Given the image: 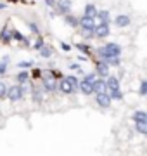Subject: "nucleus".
Segmentation results:
<instances>
[{
	"instance_id": "30",
	"label": "nucleus",
	"mask_w": 147,
	"mask_h": 156,
	"mask_svg": "<svg viewBox=\"0 0 147 156\" xmlns=\"http://www.w3.org/2000/svg\"><path fill=\"white\" fill-rule=\"evenodd\" d=\"M64 78H66L68 82H71V83H73L76 89H78V83H80V82H78V78L74 76V75H68V76H64Z\"/></svg>"
},
{
	"instance_id": "7",
	"label": "nucleus",
	"mask_w": 147,
	"mask_h": 156,
	"mask_svg": "<svg viewBox=\"0 0 147 156\" xmlns=\"http://www.w3.org/2000/svg\"><path fill=\"white\" fill-rule=\"evenodd\" d=\"M92 92H94V94H99V92H106V80H94V82H92Z\"/></svg>"
},
{
	"instance_id": "21",
	"label": "nucleus",
	"mask_w": 147,
	"mask_h": 156,
	"mask_svg": "<svg viewBox=\"0 0 147 156\" xmlns=\"http://www.w3.org/2000/svg\"><path fill=\"white\" fill-rule=\"evenodd\" d=\"M135 128L138 134H147V122H135Z\"/></svg>"
},
{
	"instance_id": "19",
	"label": "nucleus",
	"mask_w": 147,
	"mask_h": 156,
	"mask_svg": "<svg viewBox=\"0 0 147 156\" xmlns=\"http://www.w3.org/2000/svg\"><path fill=\"white\" fill-rule=\"evenodd\" d=\"M40 56L42 57H50L52 56V47H49V45H42V47H40Z\"/></svg>"
},
{
	"instance_id": "36",
	"label": "nucleus",
	"mask_w": 147,
	"mask_h": 156,
	"mask_svg": "<svg viewBox=\"0 0 147 156\" xmlns=\"http://www.w3.org/2000/svg\"><path fill=\"white\" fill-rule=\"evenodd\" d=\"M61 49L64 50V52H68V50H71V47H69V44H64V42H62V44H61Z\"/></svg>"
},
{
	"instance_id": "5",
	"label": "nucleus",
	"mask_w": 147,
	"mask_h": 156,
	"mask_svg": "<svg viewBox=\"0 0 147 156\" xmlns=\"http://www.w3.org/2000/svg\"><path fill=\"white\" fill-rule=\"evenodd\" d=\"M94 35L99 37V38L108 37V35H109V24H108V23H101V24L94 26Z\"/></svg>"
},
{
	"instance_id": "20",
	"label": "nucleus",
	"mask_w": 147,
	"mask_h": 156,
	"mask_svg": "<svg viewBox=\"0 0 147 156\" xmlns=\"http://www.w3.org/2000/svg\"><path fill=\"white\" fill-rule=\"evenodd\" d=\"M76 49H78L80 52L87 54V56H92V47H88L87 44H76Z\"/></svg>"
},
{
	"instance_id": "22",
	"label": "nucleus",
	"mask_w": 147,
	"mask_h": 156,
	"mask_svg": "<svg viewBox=\"0 0 147 156\" xmlns=\"http://www.w3.org/2000/svg\"><path fill=\"white\" fill-rule=\"evenodd\" d=\"M17 82H19V83L21 85H24L26 83V82H28L29 80V73H26V71H21V73H17Z\"/></svg>"
},
{
	"instance_id": "17",
	"label": "nucleus",
	"mask_w": 147,
	"mask_h": 156,
	"mask_svg": "<svg viewBox=\"0 0 147 156\" xmlns=\"http://www.w3.org/2000/svg\"><path fill=\"white\" fill-rule=\"evenodd\" d=\"M95 17H99L101 19V23H108L109 24V11H97V14H95Z\"/></svg>"
},
{
	"instance_id": "4",
	"label": "nucleus",
	"mask_w": 147,
	"mask_h": 156,
	"mask_svg": "<svg viewBox=\"0 0 147 156\" xmlns=\"http://www.w3.org/2000/svg\"><path fill=\"white\" fill-rule=\"evenodd\" d=\"M95 101H97V104L101 108H109L111 106V97H109L108 92H99V94H95Z\"/></svg>"
},
{
	"instance_id": "14",
	"label": "nucleus",
	"mask_w": 147,
	"mask_h": 156,
	"mask_svg": "<svg viewBox=\"0 0 147 156\" xmlns=\"http://www.w3.org/2000/svg\"><path fill=\"white\" fill-rule=\"evenodd\" d=\"M95 14H97V7L94 5V4H87V5H85V14H83V16L95 17Z\"/></svg>"
},
{
	"instance_id": "26",
	"label": "nucleus",
	"mask_w": 147,
	"mask_h": 156,
	"mask_svg": "<svg viewBox=\"0 0 147 156\" xmlns=\"http://www.w3.org/2000/svg\"><path fill=\"white\" fill-rule=\"evenodd\" d=\"M33 101L36 102V104H40V102L43 101V97H42V92H40V90H36V89L33 90Z\"/></svg>"
},
{
	"instance_id": "25",
	"label": "nucleus",
	"mask_w": 147,
	"mask_h": 156,
	"mask_svg": "<svg viewBox=\"0 0 147 156\" xmlns=\"http://www.w3.org/2000/svg\"><path fill=\"white\" fill-rule=\"evenodd\" d=\"M81 35L85 38H92L94 37V28H81Z\"/></svg>"
},
{
	"instance_id": "10",
	"label": "nucleus",
	"mask_w": 147,
	"mask_h": 156,
	"mask_svg": "<svg viewBox=\"0 0 147 156\" xmlns=\"http://www.w3.org/2000/svg\"><path fill=\"white\" fill-rule=\"evenodd\" d=\"M80 26H81V28H94V26H95V17L83 16L80 19Z\"/></svg>"
},
{
	"instance_id": "32",
	"label": "nucleus",
	"mask_w": 147,
	"mask_h": 156,
	"mask_svg": "<svg viewBox=\"0 0 147 156\" xmlns=\"http://www.w3.org/2000/svg\"><path fill=\"white\" fill-rule=\"evenodd\" d=\"M17 66L21 68H29V66H33V61H21V62H17Z\"/></svg>"
},
{
	"instance_id": "34",
	"label": "nucleus",
	"mask_w": 147,
	"mask_h": 156,
	"mask_svg": "<svg viewBox=\"0 0 147 156\" xmlns=\"http://www.w3.org/2000/svg\"><path fill=\"white\" fill-rule=\"evenodd\" d=\"M95 76H97L95 73H88V75H85V78H83V80H85V82H90V83H92V82L95 80Z\"/></svg>"
},
{
	"instance_id": "16",
	"label": "nucleus",
	"mask_w": 147,
	"mask_h": 156,
	"mask_svg": "<svg viewBox=\"0 0 147 156\" xmlns=\"http://www.w3.org/2000/svg\"><path fill=\"white\" fill-rule=\"evenodd\" d=\"M69 5H71V4H69V0H62V2H59V4H57L59 12H61V14H68V12H69Z\"/></svg>"
},
{
	"instance_id": "1",
	"label": "nucleus",
	"mask_w": 147,
	"mask_h": 156,
	"mask_svg": "<svg viewBox=\"0 0 147 156\" xmlns=\"http://www.w3.org/2000/svg\"><path fill=\"white\" fill-rule=\"evenodd\" d=\"M97 54L102 57V59H108V57H114L121 54V47L118 44H106L104 47H99L97 49Z\"/></svg>"
},
{
	"instance_id": "13",
	"label": "nucleus",
	"mask_w": 147,
	"mask_h": 156,
	"mask_svg": "<svg viewBox=\"0 0 147 156\" xmlns=\"http://www.w3.org/2000/svg\"><path fill=\"white\" fill-rule=\"evenodd\" d=\"M54 76H50V78H43V89L47 90V92H52V90H56L57 89V83L52 80Z\"/></svg>"
},
{
	"instance_id": "2",
	"label": "nucleus",
	"mask_w": 147,
	"mask_h": 156,
	"mask_svg": "<svg viewBox=\"0 0 147 156\" xmlns=\"http://www.w3.org/2000/svg\"><path fill=\"white\" fill-rule=\"evenodd\" d=\"M23 95H24V87L23 85H14V87H9L7 89V97L11 101H19V99H23Z\"/></svg>"
},
{
	"instance_id": "9",
	"label": "nucleus",
	"mask_w": 147,
	"mask_h": 156,
	"mask_svg": "<svg viewBox=\"0 0 147 156\" xmlns=\"http://www.w3.org/2000/svg\"><path fill=\"white\" fill-rule=\"evenodd\" d=\"M114 24L118 26V28H126V26H130V17L126 16V14H121L114 19Z\"/></svg>"
},
{
	"instance_id": "35",
	"label": "nucleus",
	"mask_w": 147,
	"mask_h": 156,
	"mask_svg": "<svg viewBox=\"0 0 147 156\" xmlns=\"http://www.w3.org/2000/svg\"><path fill=\"white\" fill-rule=\"evenodd\" d=\"M7 71V62H5V59L0 62V75H4V73Z\"/></svg>"
},
{
	"instance_id": "31",
	"label": "nucleus",
	"mask_w": 147,
	"mask_h": 156,
	"mask_svg": "<svg viewBox=\"0 0 147 156\" xmlns=\"http://www.w3.org/2000/svg\"><path fill=\"white\" fill-rule=\"evenodd\" d=\"M42 45H43V38H42V37H38V38H36V42L33 44V49L35 50H40V47H42Z\"/></svg>"
},
{
	"instance_id": "12",
	"label": "nucleus",
	"mask_w": 147,
	"mask_h": 156,
	"mask_svg": "<svg viewBox=\"0 0 147 156\" xmlns=\"http://www.w3.org/2000/svg\"><path fill=\"white\" fill-rule=\"evenodd\" d=\"M80 90H81V94H85V95H90L92 94V83L90 82H85V80H81L78 83Z\"/></svg>"
},
{
	"instance_id": "18",
	"label": "nucleus",
	"mask_w": 147,
	"mask_h": 156,
	"mask_svg": "<svg viewBox=\"0 0 147 156\" xmlns=\"http://www.w3.org/2000/svg\"><path fill=\"white\" fill-rule=\"evenodd\" d=\"M133 122H147V113L145 111H135L133 113Z\"/></svg>"
},
{
	"instance_id": "23",
	"label": "nucleus",
	"mask_w": 147,
	"mask_h": 156,
	"mask_svg": "<svg viewBox=\"0 0 147 156\" xmlns=\"http://www.w3.org/2000/svg\"><path fill=\"white\" fill-rule=\"evenodd\" d=\"M64 19H66V23H68L69 26H78V24H80V19H76L74 16H69V14H66Z\"/></svg>"
},
{
	"instance_id": "38",
	"label": "nucleus",
	"mask_w": 147,
	"mask_h": 156,
	"mask_svg": "<svg viewBox=\"0 0 147 156\" xmlns=\"http://www.w3.org/2000/svg\"><path fill=\"white\" fill-rule=\"evenodd\" d=\"M9 2H19V0H9Z\"/></svg>"
},
{
	"instance_id": "29",
	"label": "nucleus",
	"mask_w": 147,
	"mask_h": 156,
	"mask_svg": "<svg viewBox=\"0 0 147 156\" xmlns=\"http://www.w3.org/2000/svg\"><path fill=\"white\" fill-rule=\"evenodd\" d=\"M138 94H140V95H145V94H147V82H145V80H142V82H140V89H138Z\"/></svg>"
},
{
	"instance_id": "33",
	"label": "nucleus",
	"mask_w": 147,
	"mask_h": 156,
	"mask_svg": "<svg viewBox=\"0 0 147 156\" xmlns=\"http://www.w3.org/2000/svg\"><path fill=\"white\" fill-rule=\"evenodd\" d=\"M28 26H29V30H31V31H33L35 35H38V33H40L38 26H36V24H35V23H29V21H28Z\"/></svg>"
},
{
	"instance_id": "27",
	"label": "nucleus",
	"mask_w": 147,
	"mask_h": 156,
	"mask_svg": "<svg viewBox=\"0 0 147 156\" xmlns=\"http://www.w3.org/2000/svg\"><path fill=\"white\" fill-rule=\"evenodd\" d=\"M109 94V97H111V99H121V97H123V94H121V90H111V92H108Z\"/></svg>"
},
{
	"instance_id": "28",
	"label": "nucleus",
	"mask_w": 147,
	"mask_h": 156,
	"mask_svg": "<svg viewBox=\"0 0 147 156\" xmlns=\"http://www.w3.org/2000/svg\"><path fill=\"white\" fill-rule=\"evenodd\" d=\"M7 97V85L4 82H0V99H5Z\"/></svg>"
},
{
	"instance_id": "3",
	"label": "nucleus",
	"mask_w": 147,
	"mask_h": 156,
	"mask_svg": "<svg viewBox=\"0 0 147 156\" xmlns=\"http://www.w3.org/2000/svg\"><path fill=\"white\" fill-rule=\"evenodd\" d=\"M57 89L61 90L62 94H73V92H76V87H74L73 83H71V82H68V80H66V78H62L61 82H59V85H57Z\"/></svg>"
},
{
	"instance_id": "8",
	"label": "nucleus",
	"mask_w": 147,
	"mask_h": 156,
	"mask_svg": "<svg viewBox=\"0 0 147 156\" xmlns=\"http://www.w3.org/2000/svg\"><path fill=\"white\" fill-rule=\"evenodd\" d=\"M118 89H119V80L116 76H109L108 80H106V90L111 92V90H118Z\"/></svg>"
},
{
	"instance_id": "15",
	"label": "nucleus",
	"mask_w": 147,
	"mask_h": 156,
	"mask_svg": "<svg viewBox=\"0 0 147 156\" xmlns=\"http://www.w3.org/2000/svg\"><path fill=\"white\" fill-rule=\"evenodd\" d=\"M0 40H2L4 44H9V42L12 40L11 30H7V28H4V30H2V33H0Z\"/></svg>"
},
{
	"instance_id": "11",
	"label": "nucleus",
	"mask_w": 147,
	"mask_h": 156,
	"mask_svg": "<svg viewBox=\"0 0 147 156\" xmlns=\"http://www.w3.org/2000/svg\"><path fill=\"white\" fill-rule=\"evenodd\" d=\"M11 35H12V38H14V40H17V42H21V44H24V45H29L28 38H26L21 31H17V30H11Z\"/></svg>"
},
{
	"instance_id": "24",
	"label": "nucleus",
	"mask_w": 147,
	"mask_h": 156,
	"mask_svg": "<svg viewBox=\"0 0 147 156\" xmlns=\"http://www.w3.org/2000/svg\"><path fill=\"white\" fill-rule=\"evenodd\" d=\"M104 61L108 62V64H111V66H119V59H118V56H114V57H108V59H104Z\"/></svg>"
},
{
	"instance_id": "6",
	"label": "nucleus",
	"mask_w": 147,
	"mask_h": 156,
	"mask_svg": "<svg viewBox=\"0 0 147 156\" xmlns=\"http://www.w3.org/2000/svg\"><path fill=\"white\" fill-rule=\"evenodd\" d=\"M95 64H97V73L95 75H99V76H108L109 75V64L108 62L102 59V61H97Z\"/></svg>"
},
{
	"instance_id": "37",
	"label": "nucleus",
	"mask_w": 147,
	"mask_h": 156,
	"mask_svg": "<svg viewBox=\"0 0 147 156\" xmlns=\"http://www.w3.org/2000/svg\"><path fill=\"white\" fill-rule=\"evenodd\" d=\"M31 76H33V78H40V76H42V71H40V69H35Z\"/></svg>"
}]
</instances>
